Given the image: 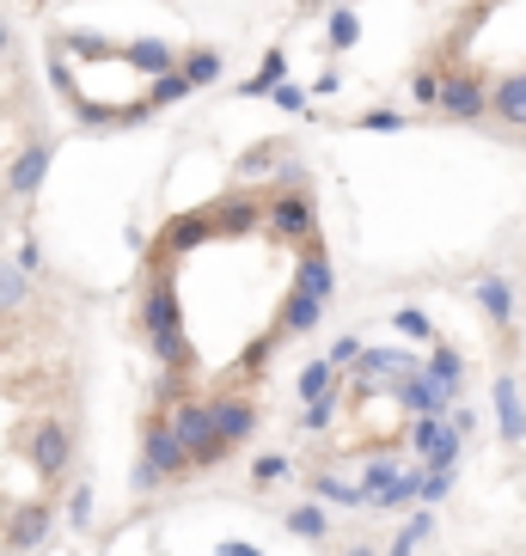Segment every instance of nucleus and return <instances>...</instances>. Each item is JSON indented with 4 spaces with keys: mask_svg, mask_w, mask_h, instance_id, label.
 <instances>
[{
    "mask_svg": "<svg viewBox=\"0 0 526 556\" xmlns=\"http://www.w3.org/2000/svg\"><path fill=\"white\" fill-rule=\"evenodd\" d=\"M135 325H141L153 361H160L172 379H184L197 367V343H190V330H184L178 281H172V257H165V251L148 263V281H141V300H135Z\"/></svg>",
    "mask_w": 526,
    "mask_h": 556,
    "instance_id": "obj_1",
    "label": "nucleus"
},
{
    "mask_svg": "<svg viewBox=\"0 0 526 556\" xmlns=\"http://www.w3.org/2000/svg\"><path fill=\"white\" fill-rule=\"evenodd\" d=\"M184 477H197V465H190V453H184L172 416H153V422L141 428V458H135L129 490L148 502V495H160L165 483H184Z\"/></svg>",
    "mask_w": 526,
    "mask_h": 556,
    "instance_id": "obj_2",
    "label": "nucleus"
},
{
    "mask_svg": "<svg viewBox=\"0 0 526 556\" xmlns=\"http://www.w3.org/2000/svg\"><path fill=\"white\" fill-rule=\"evenodd\" d=\"M165 416H172V428H178V441H184V453H190V465H197V471H214V465L233 453V446L221 441V422H214L209 397H178Z\"/></svg>",
    "mask_w": 526,
    "mask_h": 556,
    "instance_id": "obj_3",
    "label": "nucleus"
},
{
    "mask_svg": "<svg viewBox=\"0 0 526 556\" xmlns=\"http://www.w3.org/2000/svg\"><path fill=\"white\" fill-rule=\"evenodd\" d=\"M18 446H25V465L43 483H67V471H74V428L62 416H32V428H25Z\"/></svg>",
    "mask_w": 526,
    "mask_h": 556,
    "instance_id": "obj_4",
    "label": "nucleus"
},
{
    "mask_svg": "<svg viewBox=\"0 0 526 556\" xmlns=\"http://www.w3.org/2000/svg\"><path fill=\"white\" fill-rule=\"evenodd\" d=\"M55 526H62V514H55L50 502H18V507H7V520H0V544L13 556H32V551L50 544Z\"/></svg>",
    "mask_w": 526,
    "mask_h": 556,
    "instance_id": "obj_5",
    "label": "nucleus"
},
{
    "mask_svg": "<svg viewBox=\"0 0 526 556\" xmlns=\"http://www.w3.org/2000/svg\"><path fill=\"white\" fill-rule=\"evenodd\" d=\"M270 239H281V245H318V208L306 190H276L270 197Z\"/></svg>",
    "mask_w": 526,
    "mask_h": 556,
    "instance_id": "obj_6",
    "label": "nucleus"
},
{
    "mask_svg": "<svg viewBox=\"0 0 526 556\" xmlns=\"http://www.w3.org/2000/svg\"><path fill=\"white\" fill-rule=\"evenodd\" d=\"M490 86L484 74H472V67H453L447 74V92H441V116H453V123H484L490 116Z\"/></svg>",
    "mask_w": 526,
    "mask_h": 556,
    "instance_id": "obj_7",
    "label": "nucleus"
},
{
    "mask_svg": "<svg viewBox=\"0 0 526 556\" xmlns=\"http://www.w3.org/2000/svg\"><path fill=\"white\" fill-rule=\"evenodd\" d=\"M209 214H214V232H221V239H251L258 227H270V208H263L258 197H246V190H233V197H214Z\"/></svg>",
    "mask_w": 526,
    "mask_h": 556,
    "instance_id": "obj_8",
    "label": "nucleus"
},
{
    "mask_svg": "<svg viewBox=\"0 0 526 556\" xmlns=\"http://www.w3.org/2000/svg\"><path fill=\"white\" fill-rule=\"evenodd\" d=\"M50 160H55V141L50 135H32V141L18 148L13 172H7V190H13L18 202H32L37 190H43V178H50Z\"/></svg>",
    "mask_w": 526,
    "mask_h": 556,
    "instance_id": "obj_9",
    "label": "nucleus"
},
{
    "mask_svg": "<svg viewBox=\"0 0 526 556\" xmlns=\"http://www.w3.org/2000/svg\"><path fill=\"white\" fill-rule=\"evenodd\" d=\"M209 404H214V422H221V441H227V446H246L251 434H258V422H263L258 397H246V392H214Z\"/></svg>",
    "mask_w": 526,
    "mask_h": 556,
    "instance_id": "obj_10",
    "label": "nucleus"
},
{
    "mask_svg": "<svg viewBox=\"0 0 526 556\" xmlns=\"http://www.w3.org/2000/svg\"><path fill=\"white\" fill-rule=\"evenodd\" d=\"M423 367H428V361H423ZM386 392H392L398 404H404V416H447V409H453V397H447L428 374H398L392 386H386Z\"/></svg>",
    "mask_w": 526,
    "mask_h": 556,
    "instance_id": "obj_11",
    "label": "nucleus"
},
{
    "mask_svg": "<svg viewBox=\"0 0 526 556\" xmlns=\"http://www.w3.org/2000/svg\"><path fill=\"white\" fill-rule=\"evenodd\" d=\"M209 239H221V232H214V214H209V202H202L197 214H178V220H165L160 251H165V257H184V251L209 245Z\"/></svg>",
    "mask_w": 526,
    "mask_h": 556,
    "instance_id": "obj_12",
    "label": "nucleus"
},
{
    "mask_svg": "<svg viewBox=\"0 0 526 556\" xmlns=\"http://www.w3.org/2000/svg\"><path fill=\"white\" fill-rule=\"evenodd\" d=\"M123 62L141 67L148 80H165V74H178L184 67V50H172L165 37H135V43H123Z\"/></svg>",
    "mask_w": 526,
    "mask_h": 556,
    "instance_id": "obj_13",
    "label": "nucleus"
},
{
    "mask_svg": "<svg viewBox=\"0 0 526 556\" xmlns=\"http://www.w3.org/2000/svg\"><path fill=\"white\" fill-rule=\"evenodd\" d=\"M295 288L330 306V294H337V269H330V251H325V245H306V251H300V263H295Z\"/></svg>",
    "mask_w": 526,
    "mask_h": 556,
    "instance_id": "obj_14",
    "label": "nucleus"
},
{
    "mask_svg": "<svg viewBox=\"0 0 526 556\" xmlns=\"http://www.w3.org/2000/svg\"><path fill=\"white\" fill-rule=\"evenodd\" d=\"M490 404H496V428H502V441L521 446L526 441V404H521V386H514V374H502L490 386Z\"/></svg>",
    "mask_w": 526,
    "mask_h": 556,
    "instance_id": "obj_15",
    "label": "nucleus"
},
{
    "mask_svg": "<svg viewBox=\"0 0 526 556\" xmlns=\"http://www.w3.org/2000/svg\"><path fill=\"white\" fill-rule=\"evenodd\" d=\"M490 116L509 123V129H526V67H514L490 86Z\"/></svg>",
    "mask_w": 526,
    "mask_h": 556,
    "instance_id": "obj_16",
    "label": "nucleus"
},
{
    "mask_svg": "<svg viewBox=\"0 0 526 556\" xmlns=\"http://www.w3.org/2000/svg\"><path fill=\"white\" fill-rule=\"evenodd\" d=\"M318 318H325V300L288 288V300H281V312H276V330H281V337H313Z\"/></svg>",
    "mask_w": 526,
    "mask_h": 556,
    "instance_id": "obj_17",
    "label": "nucleus"
},
{
    "mask_svg": "<svg viewBox=\"0 0 526 556\" xmlns=\"http://www.w3.org/2000/svg\"><path fill=\"white\" fill-rule=\"evenodd\" d=\"M281 86H288V50L276 43V50L258 62V74H251V80H239L233 92H239V99H276Z\"/></svg>",
    "mask_w": 526,
    "mask_h": 556,
    "instance_id": "obj_18",
    "label": "nucleus"
},
{
    "mask_svg": "<svg viewBox=\"0 0 526 556\" xmlns=\"http://www.w3.org/2000/svg\"><path fill=\"white\" fill-rule=\"evenodd\" d=\"M472 300L484 306L490 325H502V330L514 325V288H509V276H477L472 281Z\"/></svg>",
    "mask_w": 526,
    "mask_h": 556,
    "instance_id": "obj_19",
    "label": "nucleus"
},
{
    "mask_svg": "<svg viewBox=\"0 0 526 556\" xmlns=\"http://www.w3.org/2000/svg\"><path fill=\"white\" fill-rule=\"evenodd\" d=\"M306 490H313V502H330V507H367V495H362V483H349L343 471H313L306 477Z\"/></svg>",
    "mask_w": 526,
    "mask_h": 556,
    "instance_id": "obj_20",
    "label": "nucleus"
},
{
    "mask_svg": "<svg viewBox=\"0 0 526 556\" xmlns=\"http://www.w3.org/2000/svg\"><path fill=\"white\" fill-rule=\"evenodd\" d=\"M281 526H288V539H306V544H325L330 539V514H325V502H313V495H306L300 507H288Z\"/></svg>",
    "mask_w": 526,
    "mask_h": 556,
    "instance_id": "obj_21",
    "label": "nucleus"
},
{
    "mask_svg": "<svg viewBox=\"0 0 526 556\" xmlns=\"http://www.w3.org/2000/svg\"><path fill=\"white\" fill-rule=\"evenodd\" d=\"M423 374L435 379L447 397H460V386H465V355H460L453 343H435V349H428V367H423Z\"/></svg>",
    "mask_w": 526,
    "mask_h": 556,
    "instance_id": "obj_22",
    "label": "nucleus"
},
{
    "mask_svg": "<svg viewBox=\"0 0 526 556\" xmlns=\"http://www.w3.org/2000/svg\"><path fill=\"white\" fill-rule=\"evenodd\" d=\"M404 441H411V458H416V465H428V458L441 453V441H447V416H411Z\"/></svg>",
    "mask_w": 526,
    "mask_h": 556,
    "instance_id": "obj_23",
    "label": "nucleus"
},
{
    "mask_svg": "<svg viewBox=\"0 0 526 556\" xmlns=\"http://www.w3.org/2000/svg\"><path fill=\"white\" fill-rule=\"evenodd\" d=\"M295 392H300V404H318V397L337 392V367H330V355H318V361H306V367H300Z\"/></svg>",
    "mask_w": 526,
    "mask_h": 556,
    "instance_id": "obj_24",
    "label": "nucleus"
},
{
    "mask_svg": "<svg viewBox=\"0 0 526 556\" xmlns=\"http://www.w3.org/2000/svg\"><path fill=\"white\" fill-rule=\"evenodd\" d=\"M392 330L404 337V343H416L423 355H428L435 343H441V337H435V318H428L423 306H398V312H392Z\"/></svg>",
    "mask_w": 526,
    "mask_h": 556,
    "instance_id": "obj_25",
    "label": "nucleus"
},
{
    "mask_svg": "<svg viewBox=\"0 0 526 556\" xmlns=\"http://www.w3.org/2000/svg\"><path fill=\"white\" fill-rule=\"evenodd\" d=\"M398 477H404V465H398V458H367V465H362V495H367V507L386 502Z\"/></svg>",
    "mask_w": 526,
    "mask_h": 556,
    "instance_id": "obj_26",
    "label": "nucleus"
},
{
    "mask_svg": "<svg viewBox=\"0 0 526 556\" xmlns=\"http://www.w3.org/2000/svg\"><path fill=\"white\" fill-rule=\"evenodd\" d=\"M325 43H330V55H349L355 43H362V13H355V7H330Z\"/></svg>",
    "mask_w": 526,
    "mask_h": 556,
    "instance_id": "obj_27",
    "label": "nucleus"
},
{
    "mask_svg": "<svg viewBox=\"0 0 526 556\" xmlns=\"http://www.w3.org/2000/svg\"><path fill=\"white\" fill-rule=\"evenodd\" d=\"M423 483H428V465H404V477H398L392 483V495H386V502L379 507H392V514H404V507H423Z\"/></svg>",
    "mask_w": 526,
    "mask_h": 556,
    "instance_id": "obj_28",
    "label": "nucleus"
},
{
    "mask_svg": "<svg viewBox=\"0 0 526 556\" xmlns=\"http://www.w3.org/2000/svg\"><path fill=\"white\" fill-rule=\"evenodd\" d=\"M25 300H32V276L18 263H0V318H18Z\"/></svg>",
    "mask_w": 526,
    "mask_h": 556,
    "instance_id": "obj_29",
    "label": "nucleus"
},
{
    "mask_svg": "<svg viewBox=\"0 0 526 556\" xmlns=\"http://www.w3.org/2000/svg\"><path fill=\"white\" fill-rule=\"evenodd\" d=\"M221 74H227V55L221 50H209V43L202 50H184V80L190 86H214Z\"/></svg>",
    "mask_w": 526,
    "mask_h": 556,
    "instance_id": "obj_30",
    "label": "nucleus"
},
{
    "mask_svg": "<svg viewBox=\"0 0 526 556\" xmlns=\"http://www.w3.org/2000/svg\"><path fill=\"white\" fill-rule=\"evenodd\" d=\"M295 477V458L288 453H258L251 458V490H281Z\"/></svg>",
    "mask_w": 526,
    "mask_h": 556,
    "instance_id": "obj_31",
    "label": "nucleus"
},
{
    "mask_svg": "<svg viewBox=\"0 0 526 556\" xmlns=\"http://www.w3.org/2000/svg\"><path fill=\"white\" fill-rule=\"evenodd\" d=\"M428 532H435V507H416L411 520L398 526V539H392V544H386V556H411V551H416V544H423V539H428Z\"/></svg>",
    "mask_w": 526,
    "mask_h": 556,
    "instance_id": "obj_32",
    "label": "nucleus"
},
{
    "mask_svg": "<svg viewBox=\"0 0 526 556\" xmlns=\"http://www.w3.org/2000/svg\"><path fill=\"white\" fill-rule=\"evenodd\" d=\"M190 92H197V86L184 80V67H178V74H165V80H148V104H153V111H172V104H184Z\"/></svg>",
    "mask_w": 526,
    "mask_h": 556,
    "instance_id": "obj_33",
    "label": "nucleus"
},
{
    "mask_svg": "<svg viewBox=\"0 0 526 556\" xmlns=\"http://www.w3.org/2000/svg\"><path fill=\"white\" fill-rule=\"evenodd\" d=\"M62 520L74 526V532L92 526V483H86V477H74V490H67V502H62Z\"/></svg>",
    "mask_w": 526,
    "mask_h": 556,
    "instance_id": "obj_34",
    "label": "nucleus"
},
{
    "mask_svg": "<svg viewBox=\"0 0 526 556\" xmlns=\"http://www.w3.org/2000/svg\"><path fill=\"white\" fill-rule=\"evenodd\" d=\"M441 92H447V74H441V67H416L411 99L423 104V111H441Z\"/></svg>",
    "mask_w": 526,
    "mask_h": 556,
    "instance_id": "obj_35",
    "label": "nucleus"
},
{
    "mask_svg": "<svg viewBox=\"0 0 526 556\" xmlns=\"http://www.w3.org/2000/svg\"><path fill=\"white\" fill-rule=\"evenodd\" d=\"M337 409H343V392L318 397V404H306V409H300V428H306V434H325V428L337 422Z\"/></svg>",
    "mask_w": 526,
    "mask_h": 556,
    "instance_id": "obj_36",
    "label": "nucleus"
},
{
    "mask_svg": "<svg viewBox=\"0 0 526 556\" xmlns=\"http://www.w3.org/2000/svg\"><path fill=\"white\" fill-rule=\"evenodd\" d=\"M355 129L362 135H398V129H411V116L404 111H362L355 116Z\"/></svg>",
    "mask_w": 526,
    "mask_h": 556,
    "instance_id": "obj_37",
    "label": "nucleus"
},
{
    "mask_svg": "<svg viewBox=\"0 0 526 556\" xmlns=\"http://www.w3.org/2000/svg\"><path fill=\"white\" fill-rule=\"evenodd\" d=\"M355 361H362V337H337V343H330V367H337V374H355Z\"/></svg>",
    "mask_w": 526,
    "mask_h": 556,
    "instance_id": "obj_38",
    "label": "nucleus"
},
{
    "mask_svg": "<svg viewBox=\"0 0 526 556\" xmlns=\"http://www.w3.org/2000/svg\"><path fill=\"white\" fill-rule=\"evenodd\" d=\"M313 184V172H306V160H281V172H276V190H306Z\"/></svg>",
    "mask_w": 526,
    "mask_h": 556,
    "instance_id": "obj_39",
    "label": "nucleus"
},
{
    "mask_svg": "<svg viewBox=\"0 0 526 556\" xmlns=\"http://www.w3.org/2000/svg\"><path fill=\"white\" fill-rule=\"evenodd\" d=\"M447 495H453V471H428V483H423V507H441Z\"/></svg>",
    "mask_w": 526,
    "mask_h": 556,
    "instance_id": "obj_40",
    "label": "nucleus"
},
{
    "mask_svg": "<svg viewBox=\"0 0 526 556\" xmlns=\"http://www.w3.org/2000/svg\"><path fill=\"white\" fill-rule=\"evenodd\" d=\"M18 269H25V276H43V245H37V239H32V232H25V239H18Z\"/></svg>",
    "mask_w": 526,
    "mask_h": 556,
    "instance_id": "obj_41",
    "label": "nucleus"
},
{
    "mask_svg": "<svg viewBox=\"0 0 526 556\" xmlns=\"http://www.w3.org/2000/svg\"><path fill=\"white\" fill-rule=\"evenodd\" d=\"M306 99H313V92H306L300 80H288V86H281V92H276L270 104H276V111H306Z\"/></svg>",
    "mask_w": 526,
    "mask_h": 556,
    "instance_id": "obj_42",
    "label": "nucleus"
},
{
    "mask_svg": "<svg viewBox=\"0 0 526 556\" xmlns=\"http://www.w3.org/2000/svg\"><path fill=\"white\" fill-rule=\"evenodd\" d=\"M214 556H263L258 544H246V539H221L214 544Z\"/></svg>",
    "mask_w": 526,
    "mask_h": 556,
    "instance_id": "obj_43",
    "label": "nucleus"
},
{
    "mask_svg": "<svg viewBox=\"0 0 526 556\" xmlns=\"http://www.w3.org/2000/svg\"><path fill=\"white\" fill-rule=\"evenodd\" d=\"M313 92H318V99H330V92H343V74H337V67H325V74L313 80Z\"/></svg>",
    "mask_w": 526,
    "mask_h": 556,
    "instance_id": "obj_44",
    "label": "nucleus"
},
{
    "mask_svg": "<svg viewBox=\"0 0 526 556\" xmlns=\"http://www.w3.org/2000/svg\"><path fill=\"white\" fill-rule=\"evenodd\" d=\"M13 50V25H7V13H0V55Z\"/></svg>",
    "mask_w": 526,
    "mask_h": 556,
    "instance_id": "obj_45",
    "label": "nucleus"
},
{
    "mask_svg": "<svg viewBox=\"0 0 526 556\" xmlns=\"http://www.w3.org/2000/svg\"><path fill=\"white\" fill-rule=\"evenodd\" d=\"M337 7H349V0H337Z\"/></svg>",
    "mask_w": 526,
    "mask_h": 556,
    "instance_id": "obj_46",
    "label": "nucleus"
}]
</instances>
